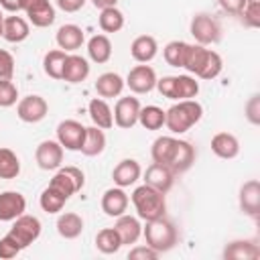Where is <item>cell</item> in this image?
Masks as SVG:
<instances>
[{"label":"cell","instance_id":"cell-1","mask_svg":"<svg viewBox=\"0 0 260 260\" xmlns=\"http://www.w3.org/2000/svg\"><path fill=\"white\" fill-rule=\"evenodd\" d=\"M203 116V106L197 100H179L165 112V126L173 134H183L193 128Z\"/></svg>","mask_w":260,"mask_h":260},{"label":"cell","instance_id":"cell-35","mask_svg":"<svg viewBox=\"0 0 260 260\" xmlns=\"http://www.w3.org/2000/svg\"><path fill=\"white\" fill-rule=\"evenodd\" d=\"M65 201H67V197L61 195V193H59L57 189H53L51 185H47V187L43 189L41 197H39V205H41V209H43L45 213H57V211H61L63 205H65Z\"/></svg>","mask_w":260,"mask_h":260},{"label":"cell","instance_id":"cell-51","mask_svg":"<svg viewBox=\"0 0 260 260\" xmlns=\"http://www.w3.org/2000/svg\"><path fill=\"white\" fill-rule=\"evenodd\" d=\"M116 2H118V0H91V4H93L95 8H100V10L112 8V6H116Z\"/></svg>","mask_w":260,"mask_h":260},{"label":"cell","instance_id":"cell-19","mask_svg":"<svg viewBox=\"0 0 260 260\" xmlns=\"http://www.w3.org/2000/svg\"><path fill=\"white\" fill-rule=\"evenodd\" d=\"M140 175H142V169H140L138 160H134V158H124V160H120V162L114 167V171H112L114 185H116V187H122V189L134 185V183L140 179Z\"/></svg>","mask_w":260,"mask_h":260},{"label":"cell","instance_id":"cell-39","mask_svg":"<svg viewBox=\"0 0 260 260\" xmlns=\"http://www.w3.org/2000/svg\"><path fill=\"white\" fill-rule=\"evenodd\" d=\"M207 55V49L203 45H187L185 51V59H183V69H187L189 73L197 75V71L203 65V59Z\"/></svg>","mask_w":260,"mask_h":260},{"label":"cell","instance_id":"cell-21","mask_svg":"<svg viewBox=\"0 0 260 260\" xmlns=\"http://www.w3.org/2000/svg\"><path fill=\"white\" fill-rule=\"evenodd\" d=\"M225 260H258L260 248L250 240H234L223 248Z\"/></svg>","mask_w":260,"mask_h":260},{"label":"cell","instance_id":"cell-49","mask_svg":"<svg viewBox=\"0 0 260 260\" xmlns=\"http://www.w3.org/2000/svg\"><path fill=\"white\" fill-rule=\"evenodd\" d=\"M55 2H57V6H59L63 12H77V10H81L83 4H85V0H55Z\"/></svg>","mask_w":260,"mask_h":260},{"label":"cell","instance_id":"cell-4","mask_svg":"<svg viewBox=\"0 0 260 260\" xmlns=\"http://www.w3.org/2000/svg\"><path fill=\"white\" fill-rule=\"evenodd\" d=\"M41 228H43V225H41L39 217L22 213V215H18V217L14 219L12 228L8 230V236L18 244L20 250H24V248H28L32 242L39 240V236H41Z\"/></svg>","mask_w":260,"mask_h":260},{"label":"cell","instance_id":"cell-29","mask_svg":"<svg viewBox=\"0 0 260 260\" xmlns=\"http://www.w3.org/2000/svg\"><path fill=\"white\" fill-rule=\"evenodd\" d=\"M87 55L98 65L108 63L110 57H112V43H110V39L106 35H93L87 41Z\"/></svg>","mask_w":260,"mask_h":260},{"label":"cell","instance_id":"cell-45","mask_svg":"<svg viewBox=\"0 0 260 260\" xmlns=\"http://www.w3.org/2000/svg\"><path fill=\"white\" fill-rule=\"evenodd\" d=\"M20 254V248L18 244L6 234L4 238H0V258L2 260H10V258H16Z\"/></svg>","mask_w":260,"mask_h":260},{"label":"cell","instance_id":"cell-22","mask_svg":"<svg viewBox=\"0 0 260 260\" xmlns=\"http://www.w3.org/2000/svg\"><path fill=\"white\" fill-rule=\"evenodd\" d=\"M114 230L118 232L122 244H136V240L140 238L142 234V225H140V217H134V215H126L122 213L120 217H116V223H114Z\"/></svg>","mask_w":260,"mask_h":260},{"label":"cell","instance_id":"cell-42","mask_svg":"<svg viewBox=\"0 0 260 260\" xmlns=\"http://www.w3.org/2000/svg\"><path fill=\"white\" fill-rule=\"evenodd\" d=\"M240 16L246 26L258 28L260 26V0H246V6L240 12Z\"/></svg>","mask_w":260,"mask_h":260},{"label":"cell","instance_id":"cell-5","mask_svg":"<svg viewBox=\"0 0 260 260\" xmlns=\"http://www.w3.org/2000/svg\"><path fill=\"white\" fill-rule=\"evenodd\" d=\"M193 39L197 41V45H213L219 41L221 37V28H219V22L207 14V12H197L193 18H191V26H189Z\"/></svg>","mask_w":260,"mask_h":260},{"label":"cell","instance_id":"cell-25","mask_svg":"<svg viewBox=\"0 0 260 260\" xmlns=\"http://www.w3.org/2000/svg\"><path fill=\"white\" fill-rule=\"evenodd\" d=\"M211 150L219 158H236L240 154V142L230 132H217L211 138Z\"/></svg>","mask_w":260,"mask_h":260},{"label":"cell","instance_id":"cell-30","mask_svg":"<svg viewBox=\"0 0 260 260\" xmlns=\"http://www.w3.org/2000/svg\"><path fill=\"white\" fill-rule=\"evenodd\" d=\"M106 148V134L102 128L98 126H89L85 128V138H83V146H81V152L85 156H98L102 154Z\"/></svg>","mask_w":260,"mask_h":260},{"label":"cell","instance_id":"cell-14","mask_svg":"<svg viewBox=\"0 0 260 260\" xmlns=\"http://www.w3.org/2000/svg\"><path fill=\"white\" fill-rule=\"evenodd\" d=\"M240 209L242 213L250 215V217H258L260 215V183L258 179H250L240 187Z\"/></svg>","mask_w":260,"mask_h":260},{"label":"cell","instance_id":"cell-33","mask_svg":"<svg viewBox=\"0 0 260 260\" xmlns=\"http://www.w3.org/2000/svg\"><path fill=\"white\" fill-rule=\"evenodd\" d=\"M138 122L144 130H160L165 126V110L158 106H144L140 108Z\"/></svg>","mask_w":260,"mask_h":260},{"label":"cell","instance_id":"cell-47","mask_svg":"<svg viewBox=\"0 0 260 260\" xmlns=\"http://www.w3.org/2000/svg\"><path fill=\"white\" fill-rule=\"evenodd\" d=\"M160 254L156 252V250H152L148 244L146 246H134L130 252H128V258L130 260H154V258H158Z\"/></svg>","mask_w":260,"mask_h":260},{"label":"cell","instance_id":"cell-17","mask_svg":"<svg viewBox=\"0 0 260 260\" xmlns=\"http://www.w3.org/2000/svg\"><path fill=\"white\" fill-rule=\"evenodd\" d=\"M179 138L175 136H158L154 142H152V148H150V156L154 162H160V165H167L171 169L175 156H177V150H179Z\"/></svg>","mask_w":260,"mask_h":260},{"label":"cell","instance_id":"cell-24","mask_svg":"<svg viewBox=\"0 0 260 260\" xmlns=\"http://www.w3.org/2000/svg\"><path fill=\"white\" fill-rule=\"evenodd\" d=\"M55 39H57L59 49H63L67 53V51L81 49V45L85 41V35H83V28L77 26V24H63V26H59Z\"/></svg>","mask_w":260,"mask_h":260},{"label":"cell","instance_id":"cell-46","mask_svg":"<svg viewBox=\"0 0 260 260\" xmlns=\"http://www.w3.org/2000/svg\"><path fill=\"white\" fill-rule=\"evenodd\" d=\"M12 75H14V57L8 51L0 49V81L12 79Z\"/></svg>","mask_w":260,"mask_h":260},{"label":"cell","instance_id":"cell-3","mask_svg":"<svg viewBox=\"0 0 260 260\" xmlns=\"http://www.w3.org/2000/svg\"><path fill=\"white\" fill-rule=\"evenodd\" d=\"M146 244L156 250L158 254H165L169 250H173L179 242V232L175 228V223L171 219H167L165 215L158 219H150L146 221V228L142 230Z\"/></svg>","mask_w":260,"mask_h":260},{"label":"cell","instance_id":"cell-52","mask_svg":"<svg viewBox=\"0 0 260 260\" xmlns=\"http://www.w3.org/2000/svg\"><path fill=\"white\" fill-rule=\"evenodd\" d=\"M2 24H4V16H2V10H0V37H2Z\"/></svg>","mask_w":260,"mask_h":260},{"label":"cell","instance_id":"cell-40","mask_svg":"<svg viewBox=\"0 0 260 260\" xmlns=\"http://www.w3.org/2000/svg\"><path fill=\"white\" fill-rule=\"evenodd\" d=\"M185 41H171L165 45L162 49V57L171 67H183V59H185V51H187Z\"/></svg>","mask_w":260,"mask_h":260},{"label":"cell","instance_id":"cell-10","mask_svg":"<svg viewBox=\"0 0 260 260\" xmlns=\"http://www.w3.org/2000/svg\"><path fill=\"white\" fill-rule=\"evenodd\" d=\"M140 102L138 98H120L114 106V124L118 128L130 130L134 124H138V114H140Z\"/></svg>","mask_w":260,"mask_h":260},{"label":"cell","instance_id":"cell-8","mask_svg":"<svg viewBox=\"0 0 260 260\" xmlns=\"http://www.w3.org/2000/svg\"><path fill=\"white\" fill-rule=\"evenodd\" d=\"M85 138V126L77 120H63L57 126V142L65 150H81Z\"/></svg>","mask_w":260,"mask_h":260},{"label":"cell","instance_id":"cell-48","mask_svg":"<svg viewBox=\"0 0 260 260\" xmlns=\"http://www.w3.org/2000/svg\"><path fill=\"white\" fill-rule=\"evenodd\" d=\"M217 4H219V8H221L223 12H228V14H238V16H240V12H242L244 6H246V0H217Z\"/></svg>","mask_w":260,"mask_h":260},{"label":"cell","instance_id":"cell-43","mask_svg":"<svg viewBox=\"0 0 260 260\" xmlns=\"http://www.w3.org/2000/svg\"><path fill=\"white\" fill-rule=\"evenodd\" d=\"M18 100V89L12 83V79L0 81V108H10Z\"/></svg>","mask_w":260,"mask_h":260},{"label":"cell","instance_id":"cell-15","mask_svg":"<svg viewBox=\"0 0 260 260\" xmlns=\"http://www.w3.org/2000/svg\"><path fill=\"white\" fill-rule=\"evenodd\" d=\"M26 211V199L18 191L0 193V221H14Z\"/></svg>","mask_w":260,"mask_h":260},{"label":"cell","instance_id":"cell-13","mask_svg":"<svg viewBox=\"0 0 260 260\" xmlns=\"http://www.w3.org/2000/svg\"><path fill=\"white\" fill-rule=\"evenodd\" d=\"M144 183L150 185L152 189L160 191V193H169L175 185V173L167 167V165H160V162H152L146 171H144Z\"/></svg>","mask_w":260,"mask_h":260},{"label":"cell","instance_id":"cell-16","mask_svg":"<svg viewBox=\"0 0 260 260\" xmlns=\"http://www.w3.org/2000/svg\"><path fill=\"white\" fill-rule=\"evenodd\" d=\"M128 203H130V197L122 187H112L102 195V211L108 217H120L122 213H126Z\"/></svg>","mask_w":260,"mask_h":260},{"label":"cell","instance_id":"cell-44","mask_svg":"<svg viewBox=\"0 0 260 260\" xmlns=\"http://www.w3.org/2000/svg\"><path fill=\"white\" fill-rule=\"evenodd\" d=\"M244 112H246V118H248L250 124H254V126L260 124V93L250 95V100L246 102Z\"/></svg>","mask_w":260,"mask_h":260},{"label":"cell","instance_id":"cell-38","mask_svg":"<svg viewBox=\"0 0 260 260\" xmlns=\"http://www.w3.org/2000/svg\"><path fill=\"white\" fill-rule=\"evenodd\" d=\"M221 69H223V61H221L219 53L207 49V55H205V59H203V65H201V69L197 71V77H199V79H215V77L221 73Z\"/></svg>","mask_w":260,"mask_h":260},{"label":"cell","instance_id":"cell-6","mask_svg":"<svg viewBox=\"0 0 260 260\" xmlns=\"http://www.w3.org/2000/svg\"><path fill=\"white\" fill-rule=\"evenodd\" d=\"M49 185L69 199L73 193H77V191L83 189V185H85V175H83V171L77 169V167H59Z\"/></svg>","mask_w":260,"mask_h":260},{"label":"cell","instance_id":"cell-11","mask_svg":"<svg viewBox=\"0 0 260 260\" xmlns=\"http://www.w3.org/2000/svg\"><path fill=\"white\" fill-rule=\"evenodd\" d=\"M35 160L43 171H57L63 162V146L57 140H43L35 150Z\"/></svg>","mask_w":260,"mask_h":260},{"label":"cell","instance_id":"cell-50","mask_svg":"<svg viewBox=\"0 0 260 260\" xmlns=\"http://www.w3.org/2000/svg\"><path fill=\"white\" fill-rule=\"evenodd\" d=\"M24 2H26V0H0V8H4V10H8V12H12V14H16V12L24 10Z\"/></svg>","mask_w":260,"mask_h":260},{"label":"cell","instance_id":"cell-36","mask_svg":"<svg viewBox=\"0 0 260 260\" xmlns=\"http://www.w3.org/2000/svg\"><path fill=\"white\" fill-rule=\"evenodd\" d=\"M20 175V160L14 150L2 146L0 148V179H16Z\"/></svg>","mask_w":260,"mask_h":260},{"label":"cell","instance_id":"cell-12","mask_svg":"<svg viewBox=\"0 0 260 260\" xmlns=\"http://www.w3.org/2000/svg\"><path fill=\"white\" fill-rule=\"evenodd\" d=\"M22 12L37 28H47L55 22V6L49 0H26Z\"/></svg>","mask_w":260,"mask_h":260},{"label":"cell","instance_id":"cell-23","mask_svg":"<svg viewBox=\"0 0 260 260\" xmlns=\"http://www.w3.org/2000/svg\"><path fill=\"white\" fill-rule=\"evenodd\" d=\"M30 35V26L22 16H4V24H2V39H6L8 43H22L24 39H28Z\"/></svg>","mask_w":260,"mask_h":260},{"label":"cell","instance_id":"cell-2","mask_svg":"<svg viewBox=\"0 0 260 260\" xmlns=\"http://www.w3.org/2000/svg\"><path fill=\"white\" fill-rule=\"evenodd\" d=\"M130 201L136 209V215L144 221H150V219H158L167 213V199H165V193L152 189L150 185H140L132 191L130 195Z\"/></svg>","mask_w":260,"mask_h":260},{"label":"cell","instance_id":"cell-37","mask_svg":"<svg viewBox=\"0 0 260 260\" xmlns=\"http://www.w3.org/2000/svg\"><path fill=\"white\" fill-rule=\"evenodd\" d=\"M65 57H67V53H65L63 49H53V51H49V53L45 55V59H43V69H45V73H47L49 77H53V79H61Z\"/></svg>","mask_w":260,"mask_h":260},{"label":"cell","instance_id":"cell-41","mask_svg":"<svg viewBox=\"0 0 260 260\" xmlns=\"http://www.w3.org/2000/svg\"><path fill=\"white\" fill-rule=\"evenodd\" d=\"M199 93V83L191 75H177V102L193 100Z\"/></svg>","mask_w":260,"mask_h":260},{"label":"cell","instance_id":"cell-32","mask_svg":"<svg viewBox=\"0 0 260 260\" xmlns=\"http://www.w3.org/2000/svg\"><path fill=\"white\" fill-rule=\"evenodd\" d=\"M122 246L124 244H122V240H120V236H118V232L114 228H104L95 236V248L102 254H116Z\"/></svg>","mask_w":260,"mask_h":260},{"label":"cell","instance_id":"cell-20","mask_svg":"<svg viewBox=\"0 0 260 260\" xmlns=\"http://www.w3.org/2000/svg\"><path fill=\"white\" fill-rule=\"evenodd\" d=\"M158 53V43L150 35H140L130 45V55L138 63H150Z\"/></svg>","mask_w":260,"mask_h":260},{"label":"cell","instance_id":"cell-9","mask_svg":"<svg viewBox=\"0 0 260 260\" xmlns=\"http://www.w3.org/2000/svg\"><path fill=\"white\" fill-rule=\"evenodd\" d=\"M126 85L134 93H148V91H152L156 87V71L150 65L140 63V65H136V67H132L128 71Z\"/></svg>","mask_w":260,"mask_h":260},{"label":"cell","instance_id":"cell-18","mask_svg":"<svg viewBox=\"0 0 260 260\" xmlns=\"http://www.w3.org/2000/svg\"><path fill=\"white\" fill-rule=\"evenodd\" d=\"M89 75V63L85 57L81 55H67L65 57V63H63V75L61 79L67 81V83H81L85 81Z\"/></svg>","mask_w":260,"mask_h":260},{"label":"cell","instance_id":"cell-34","mask_svg":"<svg viewBox=\"0 0 260 260\" xmlns=\"http://www.w3.org/2000/svg\"><path fill=\"white\" fill-rule=\"evenodd\" d=\"M98 24L104 32H118L124 28V14L122 10H118L116 6L112 8H104L100 12V18H98Z\"/></svg>","mask_w":260,"mask_h":260},{"label":"cell","instance_id":"cell-27","mask_svg":"<svg viewBox=\"0 0 260 260\" xmlns=\"http://www.w3.org/2000/svg\"><path fill=\"white\" fill-rule=\"evenodd\" d=\"M124 85H126V81L114 71H106L95 79V91L100 98H118L122 93Z\"/></svg>","mask_w":260,"mask_h":260},{"label":"cell","instance_id":"cell-26","mask_svg":"<svg viewBox=\"0 0 260 260\" xmlns=\"http://www.w3.org/2000/svg\"><path fill=\"white\" fill-rule=\"evenodd\" d=\"M87 112H89V118L93 122V126L102 128V130H108L114 126V114H112V108L108 106V102L104 98H93L87 106Z\"/></svg>","mask_w":260,"mask_h":260},{"label":"cell","instance_id":"cell-7","mask_svg":"<svg viewBox=\"0 0 260 260\" xmlns=\"http://www.w3.org/2000/svg\"><path fill=\"white\" fill-rule=\"evenodd\" d=\"M49 112V104L43 95H37V93H30L22 100H18L16 104V116L26 122V124H37L41 122Z\"/></svg>","mask_w":260,"mask_h":260},{"label":"cell","instance_id":"cell-31","mask_svg":"<svg viewBox=\"0 0 260 260\" xmlns=\"http://www.w3.org/2000/svg\"><path fill=\"white\" fill-rule=\"evenodd\" d=\"M193 162H195V148L191 146V142L181 140V142H179L177 156H175V160H173V165H171V171H173L175 175H183V173H187V171L193 167Z\"/></svg>","mask_w":260,"mask_h":260},{"label":"cell","instance_id":"cell-28","mask_svg":"<svg viewBox=\"0 0 260 260\" xmlns=\"http://www.w3.org/2000/svg\"><path fill=\"white\" fill-rule=\"evenodd\" d=\"M57 232L61 238L65 240H75L81 236L83 232V219L79 213H73V211H67V213H61L57 217Z\"/></svg>","mask_w":260,"mask_h":260}]
</instances>
